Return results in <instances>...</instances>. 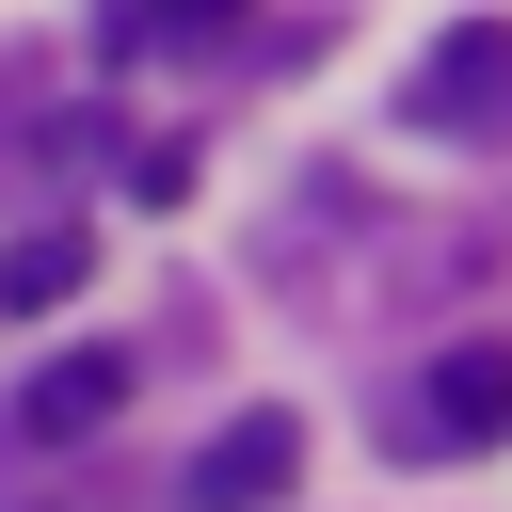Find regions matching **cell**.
I'll list each match as a JSON object with an SVG mask.
<instances>
[{
  "instance_id": "cell-1",
  "label": "cell",
  "mask_w": 512,
  "mask_h": 512,
  "mask_svg": "<svg viewBox=\"0 0 512 512\" xmlns=\"http://www.w3.org/2000/svg\"><path fill=\"white\" fill-rule=\"evenodd\" d=\"M400 112H416L432 144H512V16H448V32L416 48Z\"/></svg>"
},
{
  "instance_id": "cell-2",
  "label": "cell",
  "mask_w": 512,
  "mask_h": 512,
  "mask_svg": "<svg viewBox=\"0 0 512 512\" xmlns=\"http://www.w3.org/2000/svg\"><path fill=\"white\" fill-rule=\"evenodd\" d=\"M288 480H304V416H288V400H256V416H224V432L192 448L176 512H272Z\"/></svg>"
},
{
  "instance_id": "cell-3",
  "label": "cell",
  "mask_w": 512,
  "mask_h": 512,
  "mask_svg": "<svg viewBox=\"0 0 512 512\" xmlns=\"http://www.w3.org/2000/svg\"><path fill=\"white\" fill-rule=\"evenodd\" d=\"M416 448H512V336H464V352H432V384H416V416H400Z\"/></svg>"
},
{
  "instance_id": "cell-4",
  "label": "cell",
  "mask_w": 512,
  "mask_h": 512,
  "mask_svg": "<svg viewBox=\"0 0 512 512\" xmlns=\"http://www.w3.org/2000/svg\"><path fill=\"white\" fill-rule=\"evenodd\" d=\"M128 416V352H48L32 384H16V432L32 448H80V432H112Z\"/></svg>"
},
{
  "instance_id": "cell-5",
  "label": "cell",
  "mask_w": 512,
  "mask_h": 512,
  "mask_svg": "<svg viewBox=\"0 0 512 512\" xmlns=\"http://www.w3.org/2000/svg\"><path fill=\"white\" fill-rule=\"evenodd\" d=\"M80 272H96V240H80V224H32V240H0V320H48Z\"/></svg>"
},
{
  "instance_id": "cell-6",
  "label": "cell",
  "mask_w": 512,
  "mask_h": 512,
  "mask_svg": "<svg viewBox=\"0 0 512 512\" xmlns=\"http://www.w3.org/2000/svg\"><path fill=\"white\" fill-rule=\"evenodd\" d=\"M240 0H96V48H208Z\"/></svg>"
}]
</instances>
